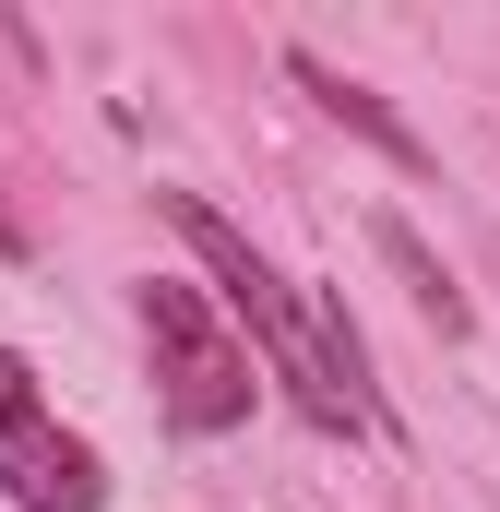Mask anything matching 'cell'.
<instances>
[{
	"label": "cell",
	"mask_w": 500,
	"mask_h": 512,
	"mask_svg": "<svg viewBox=\"0 0 500 512\" xmlns=\"http://www.w3.org/2000/svg\"><path fill=\"white\" fill-rule=\"evenodd\" d=\"M0 501L12 512H108V453L36 393L24 346H0Z\"/></svg>",
	"instance_id": "obj_3"
},
{
	"label": "cell",
	"mask_w": 500,
	"mask_h": 512,
	"mask_svg": "<svg viewBox=\"0 0 500 512\" xmlns=\"http://www.w3.org/2000/svg\"><path fill=\"white\" fill-rule=\"evenodd\" d=\"M286 84H298V96H310V108H322L334 131H358L370 155H393V167H429V143H417V131L393 120V108H381V96L358 84V72H334L322 48H286Z\"/></svg>",
	"instance_id": "obj_4"
},
{
	"label": "cell",
	"mask_w": 500,
	"mask_h": 512,
	"mask_svg": "<svg viewBox=\"0 0 500 512\" xmlns=\"http://www.w3.org/2000/svg\"><path fill=\"white\" fill-rule=\"evenodd\" d=\"M0 251H24V215H12V203H0Z\"/></svg>",
	"instance_id": "obj_6"
},
{
	"label": "cell",
	"mask_w": 500,
	"mask_h": 512,
	"mask_svg": "<svg viewBox=\"0 0 500 512\" xmlns=\"http://www.w3.org/2000/svg\"><path fill=\"white\" fill-rule=\"evenodd\" d=\"M131 310H143V358H155L167 429H179V441H227L262 382H250V346L215 322V286H191V274H143Z\"/></svg>",
	"instance_id": "obj_2"
},
{
	"label": "cell",
	"mask_w": 500,
	"mask_h": 512,
	"mask_svg": "<svg viewBox=\"0 0 500 512\" xmlns=\"http://www.w3.org/2000/svg\"><path fill=\"white\" fill-rule=\"evenodd\" d=\"M370 239H381V262H393V274H405V298H417V310H429V334H453V346H465V334H477V310H465V298H453V274H441V262H429V239H417V227H405V215H370Z\"/></svg>",
	"instance_id": "obj_5"
},
{
	"label": "cell",
	"mask_w": 500,
	"mask_h": 512,
	"mask_svg": "<svg viewBox=\"0 0 500 512\" xmlns=\"http://www.w3.org/2000/svg\"><path fill=\"white\" fill-rule=\"evenodd\" d=\"M155 215L179 227V251L203 262V286L227 298V322H239L250 346H262V370H274V393L322 429V441H358V429H381L370 405H358V382L334 370V346H322V286H298V274H274V262L250 251L239 227L203 203V191H155Z\"/></svg>",
	"instance_id": "obj_1"
}]
</instances>
